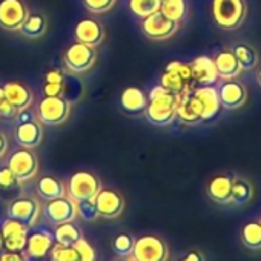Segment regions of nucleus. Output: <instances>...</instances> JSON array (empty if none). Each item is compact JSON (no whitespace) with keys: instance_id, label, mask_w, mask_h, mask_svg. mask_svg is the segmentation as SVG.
I'll return each mask as SVG.
<instances>
[{"instance_id":"22","label":"nucleus","mask_w":261,"mask_h":261,"mask_svg":"<svg viewBox=\"0 0 261 261\" xmlns=\"http://www.w3.org/2000/svg\"><path fill=\"white\" fill-rule=\"evenodd\" d=\"M189 66H191L195 85H214L220 79L217 72L215 60L209 56L195 57Z\"/></svg>"},{"instance_id":"23","label":"nucleus","mask_w":261,"mask_h":261,"mask_svg":"<svg viewBox=\"0 0 261 261\" xmlns=\"http://www.w3.org/2000/svg\"><path fill=\"white\" fill-rule=\"evenodd\" d=\"M4 91L10 100V103L14 106V109L17 112L27 109L31 106L33 103V92L31 89L22 83V82H17V80H13V82H7L4 85Z\"/></svg>"},{"instance_id":"8","label":"nucleus","mask_w":261,"mask_h":261,"mask_svg":"<svg viewBox=\"0 0 261 261\" xmlns=\"http://www.w3.org/2000/svg\"><path fill=\"white\" fill-rule=\"evenodd\" d=\"M97 60V51L94 46H89L82 42H75L63 53V63L72 72H86L89 71Z\"/></svg>"},{"instance_id":"15","label":"nucleus","mask_w":261,"mask_h":261,"mask_svg":"<svg viewBox=\"0 0 261 261\" xmlns=\"http://www.w3.org/2000/svg\"><path fill=\"white\" fill-rule=\"evenodd\" d=\"M217 89H218V97H220L221 106L226 109H230V111L240 109L241 106H244V103L247 101V97H249V91H247L246 85L238 79L224 80Z\"/></svg>"},{"instance_id":"31","label":"nucleus","mask_w":261,"mask_h":261,"mask_svg":"<svg viewBox=\"0 0 261 261\" xmlns=\"http://www.w3.org/2000/svg\"><path fill=\"white\" fill-rule=\"evenodd\" d=\"M48 28V20L43 14H30L28 19L25 20L23 27L20 28V33L28 37V39H39L46 33Z\"/></svg>"},{"instance_id":"41","label":"nucleus","mask_w":261,"mask_h":261,"mask_svg":"<svg viewBox=\"0 0 261 261\" xmlns=\"http://www.w3.org/2000/svg\"><path fill=\"white\" fill-rule=\"evenodd\" d=\"M43 94L46 97H60L63 94V83H48V82H45Z\"/></svg>"},{"instance_id":"1","label":"nucleus","mask_w":261,"mask_h":261,"mask_svg":"<svg viewBox=\"0 0 261 261\" xmlns=\"http://www.w3.org/2000/svg\"><path fill=\"white\" fill-rule=\"evenodd\" d=\"M178 95L166 91L162 85L154 86L148 97V106L145 109L146 120L154 126H169L177 118Z\"/></svg>"},{"instance_id":"37","label":"nucleus","mask_w":261,"mask_h":261,"mask_svg":"<svg viewBox=\"0 0 261 261\" xmlns=\"http://www.w3.org/2000/svg\"><path fill=\"white\" fill-rule=\"evenodd\" d=\"M72 246L79 253V261H95V250L86 238H79Z\"/></svg>"},{"instance_id":"28","label":"nucleus","mask_w":261,"mask_h":261,"mask_svg":"<svg viewBox=\"0 0 261 261\" xmlns=\"http://www.w3.org/2000/svg\"><path fill=\"white\" fill-rule=\"evenodd\" d=\"M230 51L237 57V60H238V63H240V66H241L243 71H252L259 63V54H258V51L252 45H249V43H243V42L235 43Z\"/></svg>"},{"instance_id":"32","label":"nucleus","mask_w":261,"mask_h":261,"mask_svg":"<svg viewBox=\"0 0 261 261\" xmlns=\"http://www.w3.org/2000/svg\"><path fill=\"white\" fill-rule=\"evenodd\" d=\"M160 11L171 20L181 23L188 17V2L186 0H162Z\"/></svg>"},{"instance_id":"14","label":"nucleus","mask_w":261,"mask_h":261,"mask_svg":"<svg viewBox=\"0 0 261 261\" xmlns=\"http://www.w3.org/2000/svg\"><path fill=\"white\" fill-rule=\"evenodd\" d=\"M43 214L46 220L54 226L60 223L74 221L77 218V204L72 198L65 195V197L46 201L43 206Z\"/></svg>"},{"instance_id":"35","label":"nucleus","mask_w":261,"mask_h":261,"mask_svg":"<svg viewBox=\"0 0 261 261\" xmlns=\"http://www.w3.org/2000/svg\"><path fill=\"white\" fill-rule=\"evenodd\" d=\"M51 261H79V253L74 246H65L56 243L49 252Z\"/></svg>"},{"instance_id":"48","label":"nucleus","mask_w":261,"mask_h":261,"mask_svg":"<svg viewBox=\"0 0 261 261\" xmlns=\"http://www.w3.org/2000/svg\"><path fill=\"white\" fill-rule=\"evenodd\" d=\"M115 261H134L130 256H120L118 259H115Z\"/></svg>"},{"instance_id":"47","label":"nucleus","mask_w":261,"mask_h":261,"mask_svg":"<svg viewBox=\"0 0 261 261\" xmlns=\"http://www.w3.org/2000/svg\"><path fill=\"white\" fill-rule=\"evenodd\" d=\"M256 82H258V85L261 86V66H259L258 71H256Z\"/></svg>"},{"instance_id":"24","label":"nucleus","mask_w":261,"mask_h":261,"mask_svg":"<svg viewBox=\"0 0 261 261\" xmlns=\"http://www.w3.org/2000/svg\"><path fill=\"white\" fill-rule=\"evenodd\" d=\"M120 105L127 114H143L148 106V95L143 89L129 86L120 95Z\"/></svg>"},{"instance_id":"9","label":"nucleus","mask_w":261,"mask_h":261,"mask_svg":"<svg viewBox=\"0 0 261 261\" xmlns=\"http://www.w3.org/2000/svg\"><path fill=\"white\" fill-rule=\"evenodd\" d=\"M180 28L178 22L168 19L162 11H157L142 20V31L143 34L155 42H163L171 39Z\"/></svg>"},{"instance_id":"2","label":"nucleus","mask_w":261,"mask_h":261,"mask_svg":"<svg viewBox=\"0 0 261 261\" xmlns=\"http://www.w3.org/2000/svg\"><path fill=\"white\" fill-rule=\"evenodd\" d=\"M247 16L246 0H212V19L223 31H237Z\"/></svg>"},{"instance_id":"39","label":"nucleus","mask_w":261,"mask_h":261,"mask_svg":"<svg viewBox=\"0 0 261 261\" xmlns=\"http://www.w3.org/2000/svg\"><path fill=\"white\" fill-rule=\"evenodd\" d=\"M19 180L16 178V175L11 172V169L8 166L0 168V189L2 191H10L14 189L16 186H19Z\"/></svg>"},{"instance_id":"13","label":"nucleus","mask_w":261,"mask_h":261,"mask_svg":"<svg viewBox=\"0 0 261 261\" xmlns=\"http://www.w3.org/2000/svg\"><path fill=\"white\" fill-rule=\"evenodd\" d=\"M56 244L54 235L51 230L43 227H31L28 232V241L25 247V255L30 259H42L49 255L53 246Z\"/></svg>"},{"instance_id":"36","label":"nucleus","mask_w":261,"mask_h":261,"mask_svg":"<svg viewBox=\"0 0 261 261\" xmlns=\"http://www.w3.org/2000/svg\"><path fill=\"white\" fill-rule=\"evenodd\" d=\"M75 204H77V217H80L83 221H94L98 217L95 198L82 200V201H77Z\"/></svg>"},{"instance_id":"5","label":"nucleus","mask_w":261,"mask_h":261,"mask_svg":"<svg viewBox=\"0 0 261 261\" xmlns=\"http://www.w3.org/2000/svg\"><path fill=\"white\" fill-rule=\"evenodd\" d=\"M71 111V105L65 97H43L37 105L36 117L40 123L48 126L62 124Z\"/></svg>"},{"instance_id":"45","label":"nucleus","mask_w":261,"mask_h":261,"mask_svg":"<svg viewBox=\"0 0 261 261\" xmlns=\"http://www.w3.org/2000/svg\"><path fill=\"white\" fill-rule=\"evenodd\" d=\"M8 152V139L4 130H0V159H4Z\"/></svg>"},{"instance_id":"46","label":"nucleus","mask_w":261,"mask_h":261,"mask_svg":"<svg viewBox=\"0 0 261 261\" xmlns=\"http://www.w3.org/2000/svg\"><path fill=\"white\" fill-rule=\"evenodd\" d=\"M4 252V235H2V229H0V253Z\"/></svg>"},{"instance_id":"12","label":"nucleus","mask_w":261,"mask_h":261,"mask_svg":"<svg viewBox=\"0 0 261 261\" xmlns=\"http://www.w3.org/2000/svg\"><path fill=\"white\" fill-rule=\"evenodd\" d=\"M4 235V250L7 252H25L27 241H28V232L31 227L27 224L7 217L0 223Z\"/></svg>"},{"instance_id":"25","label":"nucleus","mask_w":261,"mask_h":261,"mask_svg":"<svg viewBox=\"0 0 261 261\" xmlns=\"http://www.w3.org/2000/svg\"><path fill=\"white\" fill-rule=\"evenodd\" d=\"M215 66H217V72L218 77L223 80H230V79H238L240 74L243 72L237 57L233 56V53L230 49H224L220 51L215 56Z\"/></svg>"},{"instance_id":"26","label":"nucleus","mask_w":261,"mask_h":261,"mask_svg":"<svg viewBox=\"0 0 261 261\" xmlns=\"http://www.w3.org/2000/svg\"><path fill=\"white\" fill-rule=\"evenodd\" d=\"M37 194L45 201L60 198L66 195V186L62 180L53 177V175H43L37 181Z\"/></svg>"},{"instance_id":"30","label":"nucleus","mask_w":261,"mask_h":261,"mask_svg":"<svg viewBox=\"0 0 261 261\" xmlns=\"http://www.w3.org/2000/svg\"><path fill=\"white\" fill-rule=\"evenodd\" d=\"M53 235H54L56 243L65 244V246H72L79 238L83 237L80 227H79L74 221L56 224V227H54V230H53Z\"/></svg>"},{"instance_id":"44","label":"nucleus","mask_w":261,"mask_h":261,"mask_svg":"<svg viewBox=\"0 0 261 261\" xmlns=\"http://www.w3.org/2000/svg\"><path fill=\"white\" fill-rule=\"evenodd\" d=\"M45 82L48 83H63V72L59 69H51L45 74Z\"/></svg>"},{"instance_id":"20","label":"nucleus","mask_w":261,"mask_h":261,"mask_svg":"<svg viewBox=\"0 0 261 261\" xmlns=\"http://www.w3.org/2000/svg\"><path fill=\"white\" fill-rule=\"evenodd\" d=\"M14 139L19 146L34 149L42 143L43 139V129L37 118L17 123V127L14 130Z\"/></svg>"},{"instance_id":"27","label":"nucleus","mask_w":261,"mask_h":261,"mask_svg":"<svg viewBox=\"0 0 261 261\" xmlns=\"http://www.w3.org/2000/svg\"><path fill=\"white\" fill-rule=\"evenodd\" d=\"M253 195H255L253 183L243 175H233V180H232V204L244 206L253 200Z\"/></svg>"},{"instance_id":"38","label":"nucleus","mask_w":261,"mask_h":261,"mask_svg":"<svg viewBox=\"0 0 261 261\" xmlns=\"http://www.w3.org/2000/svg\"><path fill=\"white\" fill-rule=\"evenodd\" d=\"M115 2L117 0H83V5L92 14H103L109 11L115 5Z\"/></svg>"},{"instance_id":"21","label":"nucleus","mask_w":261,"mask_h":261,"mask_svg":"<svg viewBox=\"0 0 261 261\" xmlns=\"http://www.w3.org/2000/svg\"><path fill=\"white\" fill-rule=\"evenodd\" d=\"M74 36H75L77 42H82V43H86V45L95 48L103 42L105 30L98 20H95L92 17H86V19H82L75 25Z\"/></svg>"},{"instance_id":"19","label":"nucleus","mask_w":261,"mask_h":261,"mask_svg":"<svg viewBox=\"0 0 261 261\" xmlns=\"http://www.w3.org/2000/svg\"><path fill=\"white\" fill-rule=\"evenodd\" d=\"M177 118L185 126H198L204 123L201 108L192 94V89L180 95L178 98V108H177Z\"/></svg>"},{"instance_id":"16","label":"nucleus","mask_w":261,"mask_h":261,"mask_svg":"<svg viewBox=\"0 0 261 261\" xmlns=\"http://www.w3.org/2000/svg\"><path fill=\"white\" fill-rule=\"evenodd\" d=\"M95 206L98 217L105 220L118 218L124 211V198L114 189H100L95 195Z\"/></svg>"},{"instance_id":"43","label":"nucleus","mask_w":261,"mask_h":261,"mask_svg":"<svg viewBox=\"0 0 261 261\" xmlns=\"http://www.w3.org/2000/svg\"><path fill=\"white\" fill-rule=\"evenodd\" d=\"M178 261H206V256L201 250L198 249H191L188 250Z\"/></svg>"},{"instance_id":"29","label":"nucleus","mask_w":261,"mask_h":261,"mask_svg":"<svg viewBox=\"0 0 261 261\" xmlns=\"http://www.w3.org/2000/svg\"><path fill=\"white\" fill-rule=\"evenodd\" d=\"M240 240L244 247L250 250L261 249V220L247 221L240 230Z\"/></svg>"},{"instance_id":"34","label":"nucleus","mask_w":261,"mask_h":261,"mask_svg":"<svg viewBox=\"0 0 261 261\" xmlns=\"http://www.w3.org/2000/svg\"><path fill=\"white\" fill-rule=\"evenodd\" d=\"M134 244H136V238L133 235L127 233V232H121V233L114 237L112 250L118 256H130L133 249H134Z\"/></svg>"},{"instance_id":"6","label":"nucleus","mask_w":261,"mask_h":261,"mask_svg":"<svg viewBox=\"0 0 261 261\" xmlns=\"http://www.w3.org/2000/svg\"><path fill=\"white\" fill-rule=\"evenodd\" d=\"M101 189L100 180L89 171H77L74 172L66 185L68 197L72 198L75 203L82 200L95 198L98 191Z\"/></svg>"},{"instance_id":"49","label":"nucleus","mask_w":261,"mask_h":261,"mask_svg":"<svg viewBox=\"0 0 261 261\" xmlns=\"http://www.w3.org/2000/svg\"><path fill=\"white\" fill-rule=\"evenodd\" d=\"M259 220H261V218H259Z\"/></svg>"},{"instance_id":"17","label":"nucleus","mask_w":261,"mask_h":261,"mask_svg":"<svg viewBox=\"0 0 261 261\" xmlns=\"http://www.w3.org/2000/svg\"><path fill=\"white\" fill-rule=\"evenodd\" d=\"M232 180L230 174H217L206 185V194L209 200L220 206L232 204Z\"/></svg>"},{"instance_id":"40","label":"nucleus","mask_w":261,"mask_h":261,"mask_svg":"<svg viewBox=\"0 0 261 261\" xmlns=\"http://www.w3.org/2000/svg\"><path fill=\"white\" fill-rule=\"evenodd\" d=\"M17 115V111L14 109V106L10 103L4 86H0V117L4 118H14Z\"/></svg>"},{"instance_id":"10","label":"nucleus","mask_w":261,"mask_h":261,"mask_svg":"<svg viewBox=\"0 0 261 261\" xmlns=\"http://www.w3.org/2000/svg\"><path fill=\"white\" fill-rule=\"evenodd\" d=\"M30 11L23 0H0V28L20 31Z\"/></svg>"},{"instance_id":"11","label":"nucleus","mask_w":261,"mask_h":261,"mask_svg":"<svg viewBox=\"0 0 261 261\" xmlns=\"http://www.w3.org/2000/svg\"><path fill=\"white\" fill-rule=\"evenodd\" d=\"M42 207L40 203L33 197H19L10 201L7 207V217L14 218L28 227H34L39 221Z\"/></svg>"},{"instance_id":"18","label":"nucleus","mask_w":261,"mask_h":261,"mask_svg":"<svg viewBox=\"0 0 261 261\" xmlns=\"http://www.w3.org/2000/svg\"><path fill=\"white\" fill-rule=\"evenodd\" d=\"M192 94L195 95V98L201 108V114H203L204 121H209L218 115L221 103H220V97H218V89L214 88V85L195 86L192 89Z\"/></svg>"},{"instance_id":"7","label":"nucleus","mask_w":261,"mask_h":261,"mask_svg":"<svg viewBox=\"0 0 261 261\" xmlns=\"http://www.w3.org/2000/svg\"><path fill=\"white\" fill-rule=\"evenodd\" d=\"M20 183L33 180L39 172V159L36 152L30 148H22L14 151L7 165Z\"/></svg>"},{"instance_id":"4","label":"nucleus","mask_w":261,"mask_h":261,"mask_svg":"<svg viewBox=\"0 0 261 261\" xmlns=\"http://www.w3.org/2000/svg\"><path fill=\"white\" fill-rule=\"evenodd\" d=\"M134 261H168L169 246L168 243L154 233H146L136 238V244L130 253Z\"/></svg>"},{"instance_id":"33","label":"nucleus","mask_w":261,"mask_h":261,"mask_svg":"<svg viewBox=\"0 0 261 261\" xmlns=\"http://www.w3.org/2000/svg\"><path fill=\"white\" fill-rule=\"evenodd\" d=\"M162 0H129V10L140 19L160 11Z\"/></svg>"},{"instance_id":"42","label":"nucleus","mask_w":261,"mask_h":261,"mask_svg":"<svg viewBox=\"0 0 261 261\" xmlns=\"http://www.w3.org/2000/svg\"><path fill=\"white\" fill-rule=\"evenodd\" d=\"M0 261H30L25 252H7L4 250L0 253Z\"/></svg>"},{"instance_id":"3","label":"nucleus","mask_w":261,"mask_h":261,"mask_svg":"<svg viewBox=\"0 0 261 261\" xmlns=\"http://www.w3.org/2000/svg\"><path fill=\"white\" fill-rule=\"evenodd\" d=\"M160 85L172 92L177 94L178 97L183 95L185 92L191 91L195 88V82L192 77V71L191 66L183 63V62H169L160 77Z\"/></svg>"}]
</instances>
